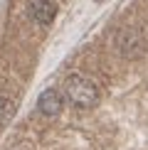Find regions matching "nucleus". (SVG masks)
Here are the masks:
<instances>
[{
    "label": "nucleus",
    "instance_id": "f257e3e1",
    "mask_svg": "<svg viewBox=\"0 0 148 150\" xmlns=\"http://www.w3.org/2000/svg\"><path fill=\"white\" fill-rule=\"evenodd\" d=\"M64 93H67V98H69L74 106H79V108H89V106H94L99 101L96 84L89 76H84V74H72V76H67Z\"/></svg>",
    "mask_w": 148,
    "mask_h": 150
},
{
    "label": "nucleus",
    "instance_id": "f03ea898",
    "mask_svg": "<svg viewBox=\"0 0 148 150\" xmlns=\"http://www.w3.org/2000/svg\"><path fill=\"white\" fill-rule=\"evenodd\" d=\"M57 15V3L54 0H32L30 3V17L37 25H49Z\"/></svg>",
    "mask_w": 148,
    "mask_h": 150
},
{
    "label": "nucleus",
    "instance_id": "7ed1b4c3",
    "mask_svg": "<svg viewBox=\"0 0 148 150\" xmlns=\"http://www.w3.org/2000/svg\"><path fill=\"white\" fill-rule=\"evenodd\" d=\"M62 93L57 89H47V91H42L40 93V98H37V108H40V113H45V116H57L59 111H62Z\"/></svg>",
    "mask_w": 148,
    "mask_h": 150
}]
</instances>
